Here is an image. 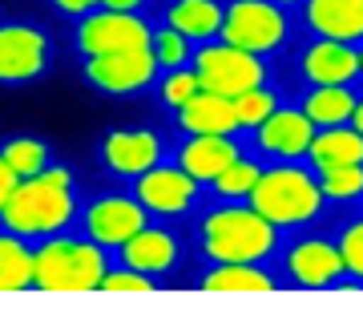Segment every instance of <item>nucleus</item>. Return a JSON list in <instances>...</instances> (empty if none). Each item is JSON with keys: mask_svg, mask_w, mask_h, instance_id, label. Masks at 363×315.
<instances>
[{"mask_svg": "<svg viewBox=\"0 0 363 315\" xmlns=\"http://www.w3.org/2000/svg\"><path fill=\"white\" fill-rule=\"evenodd\" d=\"M73 219H77V194H73V170L65 166H45L33 178H21L13 198L0 210V226L28 243L61 235Z\"/></svg>", "mask_w": 363, "mask_h": 315, "instance_id": "nucleus-1", "label": "nucleus"}, {"mask_svg": "<svg viewBox=\"0 0 363 315\" xmlns=\"http://www.w3.org/2000/svg\"><path fill=\"white\" fill-rule=\"evenodd\" d=\"M109 259L93 238L49 235L33 250V291H97Z\"/></svg>", "mask_w": 363, "mask_h": 315, "instance_id": "nucleus-2", "label": "nucleus"}, {"mask_svg": "<svg viewBox=\"0 0 363 315\" xmlns=\"http://www.w3.org/2000/svg\"><path fill=\"white\" fill-rule=\"evenodd\" d=\"M279 243V226L255 206H222L202 223V250L210 262H262Z\"/></svg>", "mask_w": 363, "mask_h": 315, "instance_id": "nucleus-3", "label": "nucleus"}, {"mask_svg": "<svg viewBox=\"0 0 363 315\" xmlns=\"http://www.w3.org/2000/svg\"><path fill=\"white\" fill-rule=\"evenodd\" d=\"M247 198H250V206L274 226H303L323 210V190H319V182L307 170H295V166L262 170Z\"/></svg>", "mask_w": 363, "mask_h": 315, "instance_id": "nucleus-4", "label": "nucleus"}, {"mask_svg": "<svg viewBox=\"0 0 363 315\" xmlns=\"http://www.w3.org/2000/svg\"><path fill=\"white\" fill-rule=\"evenodd\" d=\"M226 45L247 49L255 57H267L286 40V16L271 0H234L226 16H222V33Z\"/></svg>", "mask_w": 363, "mask_h": 315, "instance_id": "nucleus-5", "label": "nucleus"}, {"mask_svg": "<svg viewBox=\"0 0 363 315\" xmlns=\"http://www.w3.org/2000/svg\"><path fill=\"white\" fill-rule=\"evenodd\" d=\"M194 73L202 81V89L222 93V97H238V93L255 89L267 81V69H262V57L247 49H234V45H202L194 52Z\"/></svg>", "mask_w": 363, "mask_h": 315, "instance_id": "nucleus-6", "label": "nucleus"}, {"mask_svg": "<svg viewBox=\"0 0 363 315\" xmlns=\"http://www.w3.org/2000/svg\"><path fill=\"white\" fill-rule=\"evenodd\" d=\"M154 28L142 21V13H109L93 9L81 16L77 25V49L85 57H105V52H130V49H150Z\"/></svg>", "mask_w": 363, "mask_h": 315, "instance_id": "nucleus-7", "label": "nucleus"}, {"mask_svg": "<svg viewBox=\"0 0 363 315\" xmlns=\"http://www.w3.org/2000/svg\"><path fill=\"white\" fill-rule=\"evenodd\" d=\"M81 223H85V238H93L105 250H117L125 238L150 226V210L138 202V194H105L85 206Z\"/></svg>", "mask_w": 363, "mask_h": 315, "instance_id": "nucleus-8", "label": "nucleus"}, {"mask_svg": "<svg viewBox=\"0 0 363 315\" xmlns=\"http://www.w3.org/2000/svg\"><path fill=\"white\" fill-rule=\"evenodd\" d=\"M49 69V37L37 25L9 21L0 25V85H25L45 77Z\"/></svg>", "mask_w": 363, "mask_h": 315, "instance_id": "nucleus-9", "label": "nucleus"}, {"mask_svg": "<svg viewBox=\"0 0 363 315\" xmlns=\"http://www.w3.org/2000/svg\"><path fill=\"white\" fill-rule=\"evenodd\" d=\"M157 77L154 49H130V52H105V57H85V81L101 93L125 97V93L145 89Z\"/></svg>", "mask_w": 363, "mask_h": 315, "instance_id": "nucleus-10", "label": "nucleus"}, {"mask_svg": "<svg viewBox=\"0 0 363 315\" xmlns=\"http://www.w3.org/2000/svg\"><path fill=\"white\" fill-rule=\"evenodd\" d=\"M133 194L150 214H162V219H174V214H186V210L198 202V182L182 166H162L157 162L154 170H145L133 178Z\"/></svg>", "mask_w": 363, "mask_h": 315, "instance_id": "nucleus-11", "label": "nucleus"}, {"mask_svg": "<svg viewBox=\"0 0 363 315\" xmlns=\"http://www.w3.org/2000/svg\"><path fill=\"white\" fill-rule=\"evenodd\" d=\"M166 154V145L154 130H113L105 133L101 142V158L105 166L117 174V178H138V174L154 170Z\"/></svg>", "mask_w": 363, "mask_h": 315, "instance_id": "nucleus-12", "label": "nucleus"}, {"mask_svg": "<svg viewBox=\"0 0 363 315\" xmlns=\"http://www.w3.org/2000/svg\"><path fill=\"white\" fill-rule=\"evenodd\" d=\"M117 250H121V267H133V271H142V275L157 279V283H162V275H169L182 259L178 238L169 235V231H162V226H142L138 235L125 238Z\"/></svg>", "mask_w": 363, "mask_h": 315, "instance_id": "nucleus-13", "label": "nucleus"}, {"mask_svg": "<svg viewBox=\"0 0 363 315\" xmlns=\"http://www.w3.org/2000/svg\"><path fill=\"white\" fill-rule=\"evenodd\" d=\"M238 158H242V150H238V142H234L230 133H194V138L182 142L178 166L202 186V182H214V178H218L230 162H238Z\"/></svg>", "mask_w": 363, "mask_h": 315, "instance_id": "nucleus-14", "label": "nucleus"}, {"mask_svg": "<svg viewBox=\"0 0 363 315\" xmlns=\"http://www.w3.org/2000/svg\"><path fill=\"white\" fill-rule=\"evenodd\" d=\"M303 73L311 85H351L363 73V57L347 40H315L303 52Z\"/></svg>", "mask_w": 363, "mask_h": 315, "instance_id": "nucleus-15", "label": "nucleus"}, {"mask_svg": "<svg viewBox=\"0 0 363 315\" xmlns=\"http://www.w3.org/2000/svg\"><path fill=\"white\" fill-rule=\"evenodd\" d=\"M286 271H291V283H298V287H311V291L335 287L343 279V255H339V247H331L323 238H307V243L291 247Z\"/></svg>", "mask_w": 363, "mask_h": 315, "instance_id": "nucleus-16", "label": "nucleus"}, {"mask_svg": "<svg viewBox=\"0 0 363 315\" xmlns=\"http://www.w3.org/2000/svg\"><path fill=\"white\" fill-rule=\"evenodd\" d=\"M315 126L303 109H274L271 118L259 126V145L274 158H303L315 138Z\"/></svg>", "mask_w": 363, "mask_h": 315, "instance_id": "nucleus-17", "label": "nucleus"}, {"mask_svg": "<svg viewBox=\"0 0 363 315\" xmlns=\"http://www.w3.org/2000/svg\"><path fill=\"white\" fill-rule=\"evenodd\" d=\"M178 126L182 133H234L238 130V118H234V101L222 97V93L198 89L190 101L178 109Z\"/></svg>", "mask_w": 363, "mask_h": 315, "instance_id": "nucleus-18", "label": "nucleus"}, {"mask_svg": "<svg viewBox=\"0 0 363 315\" xmlns=\"http://www.w3.org/2000/svg\"><path fill=\"white\" fill-rule=\"evenodd\" d=\"M307 25L327 40H363V0H307Z\"/></svg>", "mask_w": 363, "mask_h": 315, "instance_id": "nucleus-19", "label": "nucleus"}, {"mask_svg": "<svg viewBox=\"0 0 363 315\" xmlns=\"http://www.w3.org/2000/svg\"><path fill=\"white\" fill-rule=\"evenodd\" d=\"M307 158L315 162V170H327V166H363V133L355 126H327L323 133L315 130L311 145H307Z\"/></svg>", "mask_w": 363, "mask_h": 315, "instance_id": "nucleus-20", "label": "nucleus"}, {"mask_svg": "<svg viewBox=\"0 0 363 315\" xmlns=\"http://www.w3.org/2000/svg\"><path fill=\"white\" fill-rule=\"evenodd\" d=\"M222 9L218 0H174L166 9V25L178 28L186 40H210L222 33Z\"/></svg>", "mask_w": 363, "mask_h": 315, "instance_id": "nucleus-21", "label": "nucleus"}, {"mask_svg": "<svg viewBox=\"0 0 363 315\" xmlns=\"http://www.w3.org/2000/svg\"><path fill=\"white\" fill-rule=\"evenodd\" d=\"M0 291H33V243L13 231L0 235Z\"/></svg>", "mask_w": 363, "mask_h": 315, "instance_id": "nucleus-22", "label": "nucleus"}, {"mask_svg": "<svg viewBox=\"0 0 363 315\" xmlns=\"http://www.w3.org/2000/svg\"><path fill=\"white\" fill-rule=\"evenodd\" d=\"M351 109H355V93L347 85H315L303 101V114L315 121V126H343L351 121Z\"/></svg>", "mask_w": 363, "mask_h": 315, "instance_id": "nucleus-23", "label": "nucleus"}, {"mask_svg": "<svg viewBox=\"0 0 363 315\" xmlns=\"http://www.w3.org/2000/svg\"><path fill=\"white\" fill-rule=\"evenodd\" d=\"M202 291H274V279L255 262H214L202 275Z\"/></svg>", "mask_w": 363, "mask_h": 315, "instance_id": "nucleus-24", "label": "nucleus"}, {"mask_svg": "<svg viewBox=\"0 0 363 315\" xmlns=\"http://www.w3.org/2000/svg\"><path fill=\"white\" fill-rule=\"evenodd\" d=\"M0 158H4L21 178H33V174H40L45 166H52V150L40 142V138H13V142L0 145Z\"/></svg>", "mask_w": 363, "mask_h": 315, "instance_id": "nucleus-25", "label": "nucleus"}, {"mask_svg": "<svg viewBox=\"0 0 363 315\" xmlns=\"http://www.w3.org/2000/svg\"><path fill=\"white\" fill-rule=\"evenodd\" d=\"M230 101H234V118H238V130H259L262 121H267L274 109H279V97H274L267 85H255V89L238 93V97H230Z\"/></svg>", "mask_w": 363, "mask_h": 315, "instance_id": "nucleus-26", "label": "nucleus"}, {"mask_svg": "<svg viewBox=\"0 0 363 315\" xmlns=\"http://www.w3.org/2000/svg\"><path fill=\"white\" fill-rule=\"evenodd\" d=\"M150 49H154V57H157V69H162V73H174V69H186L190 65V61H194V45H190V40L182 37L178 28H157L154 33V45H150Z\"/></svg>", "mask_w": 363, "mask_h": 315, "instance_id": "nucleus-27", "label": "nucleus"}, {"mask_svg": "<svg viewBox=\"0 0 363 315\" xmlns=\"http://www.w3.org/2000/svg\"><path fill=\"white\" fill-rule=\"evenodd\" d=\"M319 190L331 202H347L363 194V166H327L319 170Z\"/></svg>", "mask_w": 363, "mask_h": 315, "instance_id": "nucleus-28", "label": "nucleus"}, {"mask_svg": "<svg viewBox=\"0 0 363 315\" xmlns=\"http://www.w3.org/2000/svg\"><path fill=\"white\" fill-rule=\"evenodd\" d=\"M259 162H247V158H238V162H230L226 170L214 178V194H222V198H247L250 190H255V182H259Z\"/></svg>", "mask_w": 363, "mask_h": 315, "instance_id": "nucleus-29", "label": "nucleus"}, {"mask_svg": "<svg viewBox=\"0 0 363 315\" xmlns=\"http://www.w3.org/2000/svg\"><path fill=\"white\" fill-rule=\"evenodd\" d=\"M198 89H202V81H198L194 65L174 69V73H166V81H162V101L174 105V109H182V105L190 101V97H194Z\"/></svg>", "mask_w": 363, "mask_h": 315, "instance_id": "nucleus-30", "label": "nucleus"}, {"mask_svg": "<svg viewBox=\"0 0 363 315\" xmlns=\"http://www.w3.org/2000/svg\"><path fill=\"white\" fill-rule=\"evenodd\" d=\"M157 287H162L157 279L142 275V271H133V267H117V271L109 267L97 291H157Z\"/></svg>", "mask_w": 363, "mask_h": 315, "instance_id": "nucleus-31", "label": "nucleus"}, {"mask_svg": "<svg viewBox=\"0 0 363 315\" xmlns=\"http://www.w3.org/2000/svg\"><path fill=\"white\" fill-rule=\"evenodd\" d=\"M339 255H343V271L363 279V223H351L339 238Z\"/></svg>", "mask_w": 363, "mask_h": 315, "instance_id": "nucleus-32", "label": "nucleus"}, {"mask_svg": "<svg viewBox=\"0 0 363 315\" xmlns=\"http://www.w3.org/2000/svg\"><path fill=\"white\" fill-rule=\"evenodd\" d=\"M57 13H65V16H85V13H93V9H101V0H49Z\"/></svg>", "mask_w": 363, "mask_h": 315, "instance_id": "nucleus-33", "label": "nucleus"}, {"mask_svg": "<svg viewBox=\"0 0 363 315\" xmlns=\"http://www.w3.org/2000/svg\"><path fill=\"white\" fill-rule=\"evenodd\" d=\"M16 182H21V174H16L4 158H0V210H4V202H9V198H13Z\"/></svg>", "mask_w": 363, "mask_h": 315, "instance_id": "nucleus-34", "label": "nucleus"}, {"mask_svg": "<svg viewBox=\"0 0 363 315\" xmlns=\"http://www.w3.org/2000/svg\"><path fill=\"white\" fill-rule=\"evenodd\" d=\"M150 0H101V9H109V13H142Z\"/></svg>", "mask_w": 363, "mask_h": 315, "instance_id": "nucleus-35", "label": "nucleus"}, {"mask_svg": "<svg viewBox=\"0 0 363 315\" xmlns=\"http://www.w3.org/2000/svg\"><path fill=\"white\" fill-rule=\"evenodd\" d=\"M351 126L363 133V101H355V109H351Z\"/></svg>", "mask_w": 363, "mask_h": 315, "instance_id": "nucleus-36", "label": "nucleus"}, {"mask_svg": "<svg viewBox=\"0 0 363 315\" xmlns=\"http://www.w3.org/2000/svg\"><path fill=\"white\" fill-rule=\"evenodd\" d=\"M271 4H298V0H271Z\"/></svg>", "mask_w": 363, "mask_h": 315, "instance_id": "nucleus-37", "label": "nucleus"}, {"mask_svg": "<svg viewBox=\"0 0 363 315\" xmlns=\"http://www.w3.org/2000/svg\"><path fill=\"white\" fill-rule=\"evenodd\" d=\"M359 57H363V52H359Z\"/></svg>", "mask_w": 363, "mask_h": 315, "instance_id": "nucleus-38", "label": "nucleus"}]
</instances>
